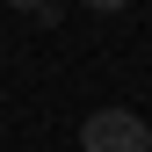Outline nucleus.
<instances>
[{
  "mask_svg": "<svg viewBox=\"0 0 152 152\" xmlns=\"http://www.w3.org/2000/svg\"><path fill=\"white\" fill-rule=\"evenodd\" d=\"M7 7H22V15H36V7H44V0H7Z\"/></svg>",
  "mask_w": 152,
  "mask_h": 152,
  "instance_id": "3",
  "label": "nucleus"
},
{
  "mask_svg": "<svg viewBox=\"0 0 152 152\" xmlns=\"http://www.w3.org/2000/svg\"><path fill=\"white\" fill-rule=\"evenodd\" d=\"M80 152H152V123L138 109H94L80 123Z\"/></svg>",
  "mask_w": 152,
  "mask_h": 152,
  "instance_id": "1",
  "label": "nucleus"
},
{
  "mask_svg": "<svg viewBox=\"0 0 152 152\" xmlns=\"http://www.w3.org/2000/svg\"><path fill=\"white\" fill-rule=\"evenodd\" d=\"M80 7H94V15H123L130 0H80Z\"/></svg>",
  "mask_w": 152,
  "mask_h": 152,
  "instance_id": "2",
  "label": "nucleus"
}]
</instances>
